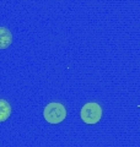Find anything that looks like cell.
I'll return each mask as SVG.
<instances>
[{
    "label": "cell",
    "instance_id": "obj_1",
    "mask_svg": "<svg viewBox=\"0 0 140 147\" xmlns=\"http://www.w3.org/2000/svg\"><path fill=\"white\" fill-rule=\"evenodd\" d=\"M43 117L47 123L49 124H59L67 117V109L62 103L52 102L46 105L43 110Z\"/></svg>",
    "mask_w": 140,
    "mask_h": 147
},
{
    "label": "cell",
    "instance_id": "obj_2",
    "mask_svg": "<svg viewBox=\"0 0 140 147\" xmlns=\"http://www.w3.org/2000/svg\"><path fill=\"white\" fill-rule=\"evenodd\" d=\"M80 115H81V119L84 123L88 124V125H93V124H97L101 120L102 108H101V105L96 102L86 103L81 108Z\"/></svg>",
    "mask_w": 140,
    "mask_h": 147
},
{
    "label": "cell",
    "instance_id": "obj_3",
    "mask_svg": "<svg viewBox=\"0 0 140 147\" xmlns=\"http://www.w3.org/2000/svg\"><path fill=\"white\" fill-rule=\"evenodd\" d=\"M12 44V33L6 27L0 26V50L7 49Z\"/></svg>",
    "mask_w": 140,
    "mask_h": 147
},
{
    "label": "cell",
    "instance_id": "obj_4",
    "mask_svg": "<svg viewBox=\"0 0 140 147\" xmlns=\"http://www.w3.org/2000/svg\"><path fill=\"white\" fill-rule=\"evenodd\" d=\"M11 113H12V108L10 103L6 99L0 98V123H4L5 120H7L10 118Z\"/></svg>",
    "mask_w": 140,
    "mask_h": 147
}]
</instances>
